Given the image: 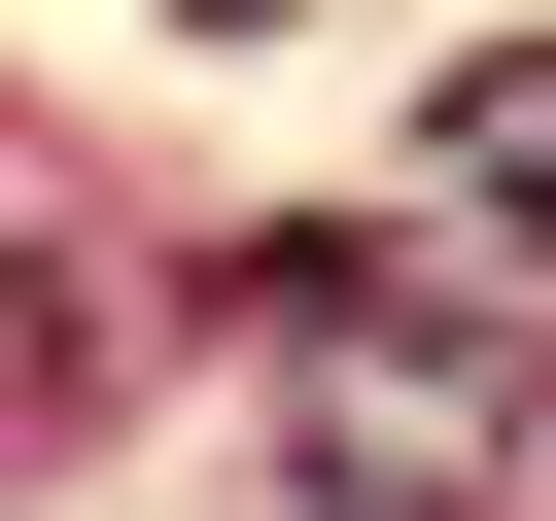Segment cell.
<instances>
[{
    "mask_svg": "<svg viewBox=\"0 0 556 521\" xmlns=\"http://www.w3.org/2000/svg\"><path fill=\"white\" fill-rule=\"evenodd\" d=\"M417 208H452V243H556V35L417 69Z\"/></svg>",
    "mask_w": 556,
    "mask_h": 521,
    "instance_id": "2",
    "label": "cell"
},
{
    "mask_svg": "<svg viewBox=\"0 0 556 521\" xmlns=\"http://www.w3.org/2000/svg\"><path fill=\"white\" fill-rule=\"evenodd\" d=\"M208 347H243L278 486H348V521H486L521 486V278H452V243L278 208V243H208Z\"/></svg>",
    "mask_w": 556,
    "mask_h": 521,
    "instance_id": "1",
    "label": "cell"
}]
</instances>
